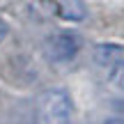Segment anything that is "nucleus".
Returning <instances> with one entry per match:
<instances>
[{"label": "nucleus", "mask_w": 124, "mask_h": 124, "mask_svg": "<svg viewBox=\"0 0 124 124\" xmlns=\"http://www.w3.org/2000/svg\"><path fill=\"white\" fill-rule=\"evenodd\" d=\"M37 124H71V99L64 90L53 87L37 97L35 103Z\"/></svg>", "instance_id": "obj_1"}, {"label": "nucleus", "mask_w": 124, "mask_h": 124, "mask_svg": "<svg viewBox=\"0 0 124 124\" xmlns=\"http://www.w3.org/2000/svg\"><path fill=\"white\" fill-rule=\"evenodd\" d=\"M108 80H110L113 87H117V90L124 92V58L117 60L115 64L110 67V71H108Z\"/></svg>", "instance_id": "obj_5"}, {"label": "nucleus", "mask_w": 124, "mask_h": 124, "mask_svg": "<svg viewBox=\"0 0 124 124\" xmlns=\"http://www.w3.org/2000/svg\"><path fill=\"white\" fill-rule=\"evenodd\" d=\"M7 32H9V28H7V23H5L2 18H0V41H2L5 37H7Z\"/></svg>", "instance_id": "obj_6"}, {"label": "nucleus", "mask_w": 124, "mask_h": 124, "mask_svg": "<svg viewBox=\"0 0 124 124\" xmlns=\"http://www.w3.org/2000/svg\"><path fill=\"white\" fill-rule=\"evenodd\" d=\"M124 58V48L117 44H99L94 46V62L101 67H113L117 60Z\"/></svg>", "instance_id": "obj_3"}, {"label": "nucleus", "mask_w": 124, "mask_h": 124, "mask_svg": "<svg viewBox=\"0 0 124 124\" xmlns=\"http://www.w3.org/2000/svg\"><path fill=\"white\" fill-rule=\"evenodd\" d=\"M60 12L67 21H83L87 16V7L83 0H60Z\"/></svg>", "instance_id": "obj_4"}, {"label": "nucleus", "mask_w": 124, "mask_h": 124, "mask_svg": "<svg viewBox=\"0 0 124 124\" xmlns=\"http://www.w3.org/2000/svg\"><path fill=\"white\" fill-rule=\"evenodd\" d=\"M106 124H124V117H108Z\"/></svg>", "instance_id": "obj_7"}, {"label": "nucleus", "mask_w": 124, "mask_h": 124, "mask_svg": "<svg viewBox=\"0 0 124 124\" xmlns=\"http://www.w3.org/2000/svg\"><path fill=\"white\" fill-rule=\"evenodd\" d=\"M80 48V39L71 32H55L44 41V53L51 62H69L76 58Z\"/></svg>", "instance_id": "obj_2"}]
</instances>
